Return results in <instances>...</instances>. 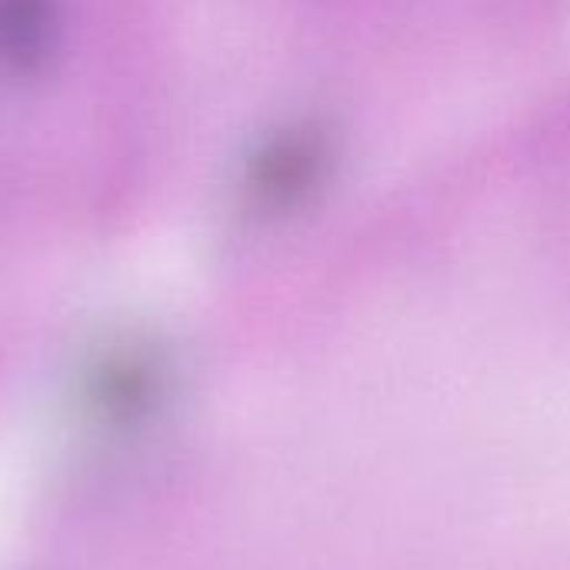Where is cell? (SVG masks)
Instances as JSON below:
<instances>
[{"instance_id": "2", "label": "cell", "mask_w": 570, "mask_h": 570, "mask_svg": "<svg viewBox=\"0 0 570 570\" xmlns=\"http://www.w3.org/2000/svg\"><path fill=\"white\" fill-rule=\"evenodd\" d=\"M53 37V0H0V63L37 67Z\"/></svg>"}, {"instance_id": "1", "label": "cell", "mask_w": 570, "mask_h": 570, "mask_svg": "<svg viewBox=\"0 0 570 570\" xmlns=\"http://www.w3.org/2000/svg\"><path fill=\"white\" fill-rule=\"evenodd\" d=\"M331 140L321 127L301 124L274 134L244 167L240 194L257 217H281L304 204L324 180Z\"/></svg>"}]
</instances>
